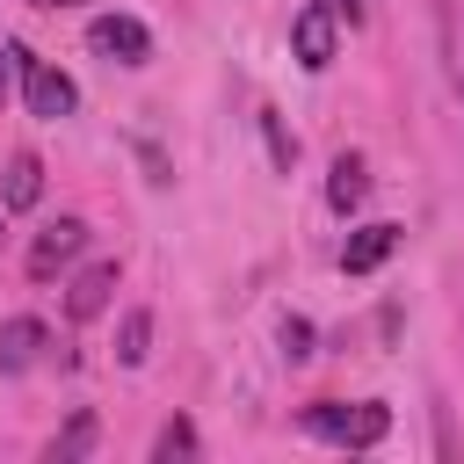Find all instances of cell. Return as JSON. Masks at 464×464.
<instances>
[{"label": "cell", "mask_w": 464, "mask_h": 464, "mask_svg": "<svg viewBox=\"0 0 464 464\" xmlns=\"http://www.w3.org/2000/svg\"><path fill=\"white\" fill-rule=\"evenodd\" d=\"M297 420H304V435L341 442V450H377V442L392 435V406H377V399H355V406H341V399H312Z\"/></svg>", "instance_id": "1"}, {"label": "cell", "mask_w": 464, "mask_h": 464, "mask_svg": "<svg viewBox=\"0 0 464 464\" xmlns=\"http://www.w3.org/2000/svg\"><path fill=\"white\" fill-rule=\"evenodd\" d=\"M14 80H22L29 116H44V123H58V116H72V109H80V87H72L51 58H36V51H14Z\"/></svg>", "instance_id": "2"}, {"label": "cell", "mask_w": 464, "mask_h": 464, "mask_svg": "<svg viewBox=\"0 0 464 464\" xmlns=\"http://www.w3.org/2000/svg\"><path fill=\"white\" fill-rule=\"evenodd\" d=\"M341 14L326 7V0H312V7H297V22H290V51H297V65L304 72H326L334 65V44H341V29H334Z\"/></svg>", "instance_id": "3"}, {"label": "cell", "mask_w": 464, "mask_h": 464, "mask_svg": "<svg viewBox=\"0 0 464 464\" xmlns=\"http://www.w3.org/2000/svg\"><path fill=\"white\" fill-rule=\"evenodd\" d=\"M87 44H94L102 58H116V65H145V58H152V29H145L138 14H94V22H87Z\"/></svg>", "instance_id": "4"}, {"label": "cell", "mask_w": 464, "mask_h": 464, "mask_svg": "<svg viewBox=\"0 0 464 464\" xmlns=\"http://www.w3.org/2000/svg\"><path fill=\"white\" fill-rule=\"evenodd\" d=\"M80 246H87V225H80V218H51V225L29 239V276L51 283L65 261H80Z\"/></svg>", "instance_id": "5"}, {"label": "cell", "mask_w": 464, "mask_h": 464, "mask_svg": "<svg viewBox=\"0 0 464 464\" xmlns=\"http://www.w3.org/2000/svg\"><path fill=\"white\" fill-rule=\"evenodd\" d=\"M44 348H51V326H44V319H7V326H0V377L36 370Z\"/></svg>", "instance_id": "6"}, {"label": "cell", "mask_w": 464, "mask_h": 464, "mask_svg": "<svg viewBox=\"0 0 464 464\" xmlns=\"http://www.w3.org/2000/svg\"><path fill=\"white\" fill-rule=\"evenodd\" d=\"M109 297H116V261H94V268L72 276V290H65V319H102Z\"/></svg>", "instance_id": "7"}, {"label": "cell", "mask_w": 464, "mask_h": 464, "mask_svg": "<svg viewBox=\"0 0 464 464\" xmlns=\"http://www.w3.org/2000/svg\"><path fill=\"white\" fill-rule=\"evenodd\" d=\"M392 254H399V225H362V232H348L341 268H348V276H370V268H384Z\"/></svg>", "instance_id": "8"}, {"label": "cell", "mask_w": 464, "mask_h": 464, "mask_svg": "<svg viewBox=\"0 0 464 464\" xmlns=\"http://www.w3.org/2000/svg\"><path fill=\"white\" fill-rule=\"evenodd\" d=\"M44 196V167H36V152H14L7 160V181H0V210H29Z\"/></svg>", "instance_id": "9"}, {"label": "cell", "mask_w": 464, "mask_h": 464, "mask_svg": "<svg viewBox=\"0 0 464 464\" xmlns=\"http://www.w3.org/2000/svg\"><path fill=\"white\" fill-rule=\"evenodd\" d=\"M362 188H370V167H362L355 152H341V160H334V174H326V203H334V210H355V203H362Z\"/></svg>", "instance_id": "10"}, {"label": "cell", "mask_w": 464, "mask_h": 464, "mask_svg": "<svg viewBox=\"0 0 464 464\" xmlns=\"http://www.w3.org/2000/svg\"><path fill=\"white\" fill-rule=\"evenodd\" d=\"M261 138H268V160L290 174V167H297V138L283 130V116H276V109H261Z\"/></svg>", "instance_id": "11"}, {"label": "cell", "mask_w": 464, "mask_h": 464, "mask_svg": "<svg viewBox=\"0 0 464 464\" xmlns=\"http://www.w3.org/2000/svg\"><path fill=\"white\" fill-rule=\"evenodd\" d=\"M145 341H152V312H130V319H123V334H116V355L138 370V362H145Z\"/></svg>", "instance_id": "12"}, {"label": "cell", "mask_w": 464, "mask_h": 464, "mask_svg": "<svg viewBox=\"0 0 464 464\" xmlns=\"http://www.w3.org/2000/svg\"><path fill=\"white\" fill-rule=\"evenodd\" d=\"M87 450H94V413H72V428L51 442V457H58V464H72V457H87Z\"/></svg>", "instance_id": "13"}, {"label": "cell", "mask_w": 464, "mask_h": 464, "mask_svg": "<svg viewBox=\"0 0 464 464\" xmlns=\"http://www.w3.org/2000/svg\"><path fill=\"white\" fill-rule=\"evenodd\" d=\"M188 450H196V428H188V420H167V428L152 435V457H188Z\"/></svg>", "instance_id": "14"}, {"label": "cell", "mask_w": 464, "mask_h": 464, "mask_svg": "<svg viewBox=\"0 0 464 464\" xmlns=\"http://www.w3.org/2000/svg\"><path fill=\"white\" fill-rule=\"evenodd\" d=\"M283 355H290V362L312 355V326H304V319H283Z\"/></svg>", "instance_id": "15"}, {"label": "cell", "mask_w": 464, "mask_h": 464, "mask_svg": "<svg viewBox=\"0 0 464 464\" xmlns=\"http://www.w3.org/2000/svg\"><path fill=\"white\" fill-rule=\"evenodd\" d=\"M7 87H14V44H0V102H7Z\"/></svg>", "instance_id": "16"}, {"label": "cell", "mask_w": 464, "mask_h": 464, "mask_svg": "<svg viewBox=\"0 0 464 464\" xmlns=\"http://www.w3.org/2000/svg\"><path fill=\"white\" fill-rule=\"evenodd\" d=\"M334 14H348V22H362V14H370V0H334Z\"/></svg>", "instance_id": "17"}, {"label": "cell", "mask_w": 464, "mask_h": 464, "mask_svg": "<svg viewBox=\"0 0 464 464\" xmlns=\"http://www.w3.org/2000/svg\"><path fill=\"white\" fill-rule=\"evenodd\" d=\"M36 7H80V0H36Z\"/></svg>", "instance_id": "18"}, {"label": "cell", "mask_w": 464, "mask_h": 464, "mask_svg": "<svg viewBox=\"0 0 464 464\" xmlns=\"http://www.w3.org/2000/svg\"><path fill=\"white\" fill-rule=\"evenodd\" d=\"M0 239H7V210H0Z\"/></svg>", "instance_id": "19"}, {"label": "cell", "mask_w": 464, "mask_h": 464, "mask_svg": "<svg viewBox=\"0 0 464 464\" xmlns=\"http://www.w3.org/2000/svg\"><path fill=\"white\" fill-rule=\"evenodd\" d=\"M457 80H464V51H457Z\"/></svg>", "instance_id": "20"}]
</instances>
